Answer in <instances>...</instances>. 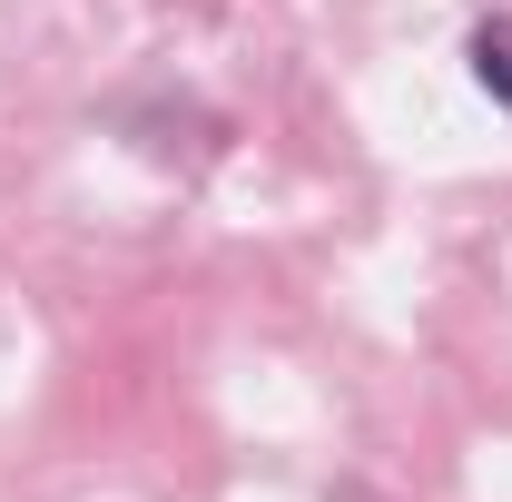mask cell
<instances>
[{
	"mask_svg": "<svg viewBox=\"0 0 512 502\" xmlns=\"http://www.w3.org/2000/svg\"><path fill=\"white\" fill-rule=\"evenodd\" d=\"M473 79L512 109V20H483V30H473Z\"/></svg>",
	"mask_w": 512,
	"mask_h": 502,
	"instance_id": "1",
	"label": "cell"
}]
</instances>
